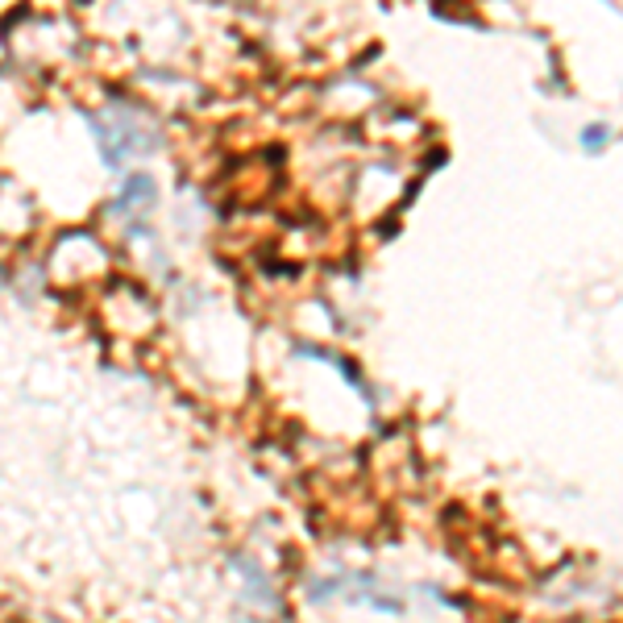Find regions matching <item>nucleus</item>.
<instances>
[{
  "instance_id": "1",
  "label": "nucleus",
  "mask_w": 623,
  "mask_h": 623,
  "mask_svg": "<svg viewBox=\"0 0 623 623\" xmlns=\"http://www.w3.org/2000/svg\"><path fill=\"white\" fill-rule=\"evenodd\" d=\"M92 129H96V137H100V150H104L108 167H120L125 158L142 154V150H154L158 145L154 125L142 120V117H133L129 108H117V112L100 117Z\"/></svg>"
},
{
  "instance_id": "2",
  "label": "nucleus",
  "mask_w": 623,
  "mask_h": 623,
  "mask_svg": "<svg viewBox=\"0 0 623 623\" xmlns=\"http://www.w3.org/2000/svg\"><path fill=\"white\" fill-rule=\"evenodd\" d=\"M137 204H154V183L145 179V175H129V183L120 187L117 195V212H125V208H137Z\"/></svg>"
},
{
  "instance_id": "3",
  "label": "nucleus",
  "mask_w": 623,
  "mask_h": 623,
  "mask_svg": "<svg viewBox=\"0 0 623 623\" xmlns=\"http://www.w3.org/2000/svg\"><path fill=\"white\" fill-rule=\"evenodd\" d=\"M602 142H607V125H590V129H582V150L599 154Z\"/></svg>"
}]
</instances>
